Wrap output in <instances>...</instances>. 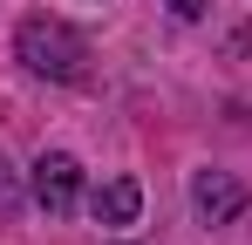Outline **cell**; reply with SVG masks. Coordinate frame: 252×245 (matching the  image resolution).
I'll list each match as a JSON object with an SVG mask.
<instances>
[{
	"label": "cell",
	"mask_w": 252,
	"mask_h": 245,
	"mask_svg": "<svg viewBox=\"0 0 252 245\" xmlns=\"http://www.w3.org/2000/svg\"><path fill=\"white\" fill-rule=\"evenodd\" d=\"M14 48H21V61H28L34 75H48V82H82L89 75V41L75 34L68 21H55V14H28L21 34H14Z\"/></svg>",
	"instance_id": "1"
},
{
	"label": "cell",
	"mask_w": 252,
	"mask_h": 245,
	"mask_svg": "<svg viewBox=\"0 0 252 245\" xmlns=\"http://www.w3.org/2000/svg\"><path fill=\"white\" fill-rule=\"evenodd\" d=\"M75 198H82V163L62 157V150H48L34 163V204H41L48 218H62V211H75Z\"/></svg>",
	"instance_id": "2"
},
{
	"label": "cell",
	"mask_w": 252,
	"mask_h": 245,
	"mask_svg": "<svg viewBox=\"0 0 252 245\" xmlns=\"http://www.w3.org/2000/svg\"><path fill=\"white\" fill-rule=\"evenodd\" d=\"M191 204H198V218H205V225H232V218L246 211V184H239L232 170H198Z\"/></svg>",
	"instance_id": "3"
},
{
	"label": "cell",
	"mask_w": 252,
	"mask_h": 245,
	"mask_svg": "<svg viewBox=\"0 0 252 245\" xmlns=\"http://www.w3.org/2000/svg\"><path fill=\"white\" fill-rule=\"evenodd\" d=\"M136 204H143L136 177H109V184H95L89 211H95V225H129V218H136Z\"/></svg>",
	"instance_id": "4"
},
{
	"label": "cell",
	"mask_w": 252,
	"mask_h": 245,
	"mask_svg": "<svg viewBox=\"0 0 252 245\" xmlns=\"http://www.w3.org/2000/svg\"><path fill=\"white\" fill-rule=\"evenodd\" d=\"M14 198H21V191H14V170L0 163V211H14Z\"/></svg>",
	"instance_id": "5"
},
{
	"label": "cell",
	"mask_w": 252,
	"mask_h": 245,
	"mask_svg": "<svg viewBox=\"0 0 252 245\" xmlns=\"http://www.w3.org/2000/svg\"><path fill=\"white\" fill-rule=\"evenodd\" d=\"M170 7H177V14H184V21H198V14H205L211 0H170Z\"/></svg>",
	"instance_id": "6"
}]
</instances>
